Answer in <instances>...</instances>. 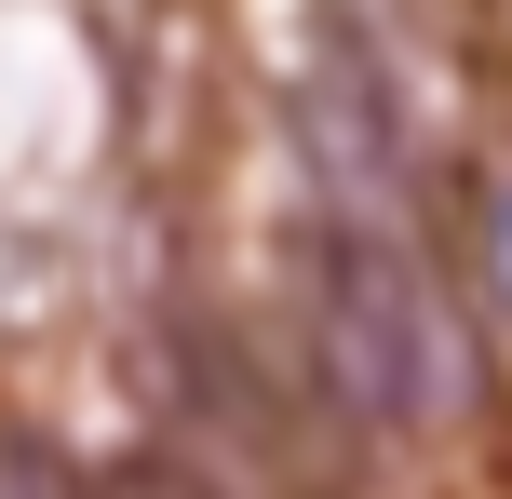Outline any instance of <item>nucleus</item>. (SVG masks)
Here are the masks:
<instances>
[{
  "mask_svg": "<svg viewBox=\"0 0 512 499\" xmlns=\"http://www.w3.org/2000/svg\"><path fill=\"white\" fill-rule=\"evenodd\" d=\"M297 338H310V405L337 419V446L364 432H432L472 392V324L445 311L432 257L405 243V216H310L297 243Z\"/></svg>",
  "mask_w": 512,
  "mask_h": 499,
  "instance_id": "obj_1",
  "label": "nucleus"
},
{
  "mask_svg": "<svg viewBox=\"0 0 512 499\" xmlns=\"http://www.w3.org/2000/svg\"><path fill=\"white\" fill-rule=\"evenodd\" d=\"M310 149H324V189H337L324 216H378L391 230V203H405V122H391V68H378L364 27L310 41Z\"/></svg>",
  "mask_w": 512,
  "mask_h": 499,
  "instance_id": "obj_2",
  "label": "nucleus"
},
{
  "mask_svg": "<svg viewBox=\"0 0 512 499\" xmlns=\"http://www.w3.org/2000/svg\"><path fill=\"white\" fill-rule=\"evenodd\" d=\"M0 499H95V486H81L68 459L41 446V432H14V419H0Z\"/></svg>",
  "mask_w": 512,
  "mask_h": 499,
  "instance_id": "obj_4",
  "label": "nucleus"
},
{
  "mask_svg": "<svg viewBox=\"0 0 512 499\" xmlns=\"http://www.w3.org/2000/svg\"><path fill=\"white\" fill-rule=\"evenodd\" d=\"M95 499H230V486H216L189 446H135V459H108V473H95Z\"/></svg>",
  "mask_w": 512,
  "mask_h": 499,
  "instance_id": "obj_3",
  "label": "nucleus"
}]
</instances>
